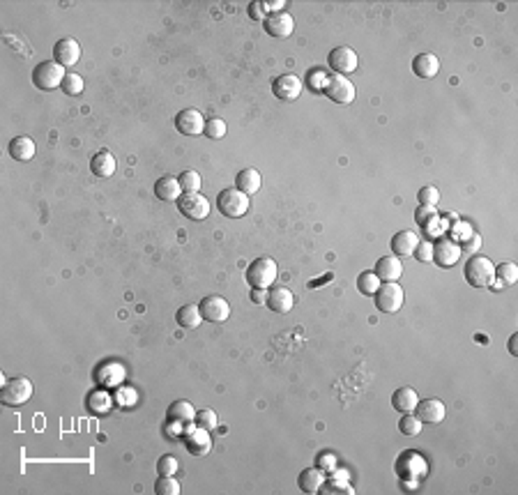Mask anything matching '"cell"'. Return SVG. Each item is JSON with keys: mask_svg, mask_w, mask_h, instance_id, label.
Returning <instances> with one entry per match:
<instances>
[{"mask_svg": "<svg viewBox=\"0 0 518 495\" xmlns=\"http://www.w3.org/2000/svg\"><path fill=\"white\" fill-rule=\"evenodd\" d=\"M276 277H279V268H276V263L270 256H261L256 258L254 263L246 268V283L251 285V288H272L276 283Z\"/></svg>", "mask_w": 518, "mask_h": 495, "instance_id": "1", "label": "cell"}, {"mask_svg": "<svg viewBox=\"0 0 518 495\" xmlns=\"http://www.w3.org/2000/svg\"><path fill=\"white\" fill-rule=\"evenodd\" d=\"M465 281L472 285V288H486V285L493 283L495 279V265L491 263V258L482 256V253H475L470 260L465 263Z\"/></svg>", "mask_w": 518, "mask_h": 495, "instance_id": "2", "label": "cell"}, {"mask_svg": "<svg viewBox=\"0 0 518 495\" xmlns=\"http://www.w3.org/2000/svg\"><path fill=\"white\" fill-rule=\"evenodd\" d=\"M249 196L239 192L237 187H231V189H224L219 196H217V207L219 212L224 214V217H231V219H239L244 217L246 212H249Z\"/></svg>", "mask_w": 518, "mask_h": 495, "instance_id": "3", "label": "cell"}, {"mask_svg": "<svg viewBox=\"0 0 518 495\" xmlns=\"http://www.w3.org/2000/svg\"><path fill=\"white\" fill-rule=\"evenodd\" d=\"M65 67L58 65L55 60H44L33 69V84L40 88V90H55V88L62 86L65 81Z\"/></svg>", "mask_w": 518, "mask_h": 495, "instance_id": "4", "label": "cell"}, {"mask_svg": "<svg viewBox=\"0 0 518 495\" xmlns=\"http://www.w3.org/2000/svg\"><path fill=\"white\" fill-rule=\"evenodd\" d=\"M374 302L378 311H383V314H396L403 307V302H406V293H403V288L396 281H385L376 290Z\"/></svg>", "mask_w": 518, "mask_h": 495, "instance_id": "5", "label": "cell"}, {"mask_svg": "<svg viewBox=\"0 0 518 495\" xmlns=\"http://www.w3.org/2000/svg\"><path fill=\"white\" fill-rule=\"evenodd\" d=\"M33 396V383L26 376L12 378L3 385V392H0V398H3L5 405L10 408H16V405H23L30 401Z\"/></svg>", "mask_w": 518, "mask_h": 495, "instance_id": "6", "label": "cell"}, {"mask_svg": "<svg viewBox=\"0 0 518 495\" xmlns=\"http://www.w3.org/2000/svg\"><path fill=\"white\" fill-rule=\"evenodd\" d=\"M323 92L327 99L337 101V104H350V101H355V86L350 84L346 76L341 74H332L327 76L325 86H323Z\"/></svg>", "mask_w": 518, "mask_h": 495, "instance_id": "7", "label": "cell"}, {"mask_svg": "<svg viewBox=\"0 0 518 495\" xmlns=\"http://www.w3.org/2000/svg\"><path fill=\"white\" fill-rule=\"evenodd\" d=\"M178 210L185 214L187 219H194V221H203L207 219V214H210V201L205 199L203 194H182L178 201Z\"/></svg>", "mask_w": 518, "mask_h": 495, "instance_id": "8", "label": "cell"}, {"mask_svg": "<svg viewBox=\"0 0 518 495\" xmlns=\"http://www.w3.org/2000/svg\"><path fill=\"white\" fill-rule=\"evenodd\" d=\"M461 253H463V249H461V244L454 238L442 236L433 242V260L440 268H452V265H456Z\"/></svg>", "mask_w": 518, "mask_h": 495, "instance_id": "9", "label": "cell"}, {"mask_svg": "<svg viewBox=\"0 0 518 495\" xmlns=\"http://www.w3.org/2000/svg\"><path fill=\"white\" fill-rule=\"evenodd\" d=\"M200 316L207 322H226L231 316V304L224 300L221 295H207L198 302Z\"/></svg>", "mask_w": 518, "mask_h": 495, "instance_id": "10", "label": "cell"}, {"mask_svg": "<svg viewBox=\"0 0 518 495\" xmlns=\"http://www.w3.org/2000/svg\"><path fill=\"white\" fill-rule=\"evenodd\" d=\"M175 129L182 136H200L205 131V118L198 109H182L175 116Z\"/></svg>", "mask_w": 518, "mask_h": 495, "instance_id": "11", "label": "cell"}, {"mask_svg": "<svg viewBox=\"0 0 518 495\" xmlns=\"http://www.w3.org/2000/svg\"><path fill=\"white\" fill-rule=\"evenodd\" d=\"M327 65H330L334 74L346 76V74L355 72L359 60H357V53L350 47H337L330 53V58H327Z\"/></svg>", "mask_w": 518, "mask_h": 495, "instance_id": "12", "label": "cell"}, {"mask_svg": "<svg viewBox=\"0 0 518 495\" xmlns=\"http://www.w3.org/2000/svg\"><path fill=\"white\" fill-rule=\"evenodd\" d=\"M263 28H265V33L276 37V40H286V37L293 35L295 21L288 12H276V14H270L268 18H265Z\"/></svg>", "mask_w": 518, "mask_h": 495, "instance_id": "13", "label": "cell"}, {"mask_svg": "<svg viewBox=\"0 0 518 495\" xmlns=\"http://www.w3.org/2000/svg\"><path fill=\"white\" fill-rule=\"evenodd\" d=\"M272 92L281 101H295L302 94V81L295 74H283L279 79H274Z\"/></svg>", "mask_w": 518, "mask_h": 495, "instance_id": "14", "label": "cell"}, {"mask_svg": "<svg viewBox=\"0 0 518 495\" xmlns=\"http://www.w3.org/2000/svg\"><path fill=\"white\" fill-rule=\"evenodd\" d=\"M185 445H187V449H189V454H194V456H205V454H210V449H212L210 431L198 429V427H196V429L187 427Z\"/></svg>", "mask_w": 518, "mask_h": 495, "instance_id": "15", "label": "cell"}, {"mask_svg": "<svg viewBox=\"0 0 518 495\" xmlns=\"http://www.w3.org/2000/svg\"><path fill=\"white\" fill-rule=\"evenodd\" d=\"M415 415L426 424H440L442 420H445L447 408H445V403H442L440 398L431 396V398H424V401L417 403Z\"/></svg>", "mask_w": 518, "mask_h": 495, "instance_id": "16", "label": "cell"}, {"mask_svg": "<svg viewBox=\"0 0 518 495\" xmlns=\"http://www.w3.org/2000/svg\"><path fill=\"white\" fill-rule=\"evenodd\" d=\"M265 304H268L274 314H288L295 304V297L286 285H272V288H268V300H265Z\"/></svg>", "mask_w": 518, "mask_h": 495, "instance_id": "17", "label": "cell"}, {"mask_svg": "<svg viewBox=\"0 0 518 495\" xmlns=\"http://www.w3.org/2000/svg\"><path fill=\"white\" fill-rule=\"evenodd\" d=\"M53 55H55V62L62 67H72L77 65L79 58H81V44L77 40H60L58 44L53 47Z\"/></svg>", "mask_w": 518, "mask_h": 495, "instance_id": "18", "label": "cell"}, {"mask_svg": "<svg viewBox=\"0 0 518 495\" xmlns=\"http://www.w3.org/2000/svg\"><path fill=\"white\" fill-rule=\"evenodd\" d=\"M166 417H168L170 427H189V424H194L196 410L189 401H175L168 405Z\"/></svg>", "mask_w": 518, "mask_h": 495, "instance_id": "19", "label": "cell"}, {"mask_svg": "<svg viewBox=\"0 0 518 495\" xmlns=\"http://www.w3.org/2000/svg\"><path fill=\"white\" fill-rule=\"evenodd\" d=\"M376 275L378 279L385 283V281H399L401 275H403V265L399 256H383L380 260L376 263Z\"/></svg>", "mask_w": 518, "mask_h": 495, "instance_id": "20", "label": "cell"}, {"mask_svg": "<svg viewBox=\"0 0 518 495\" xmlns=\"http://www.w3.org/2000/svg\"><path fill=\"white\" fill-rule=\"evenodd\" d=\"M389 246L396 256H413L415 249L419 246V238H417L415 231H399L394 238H391Z\"/></svg>", "mask_w": 518, "mask_h": 495, "instance_id": "21", "label": "cell"}, {"mask_svg": "<svg viewBox=\"0 0 518 495\" xmlns=\"http://www.w3.org/2000/svg\"><path fill=\"white\" fill-rule=\"evenodd\" d=\"M155 196L164 203H173L178 201L182 196V187L178 182V177H170V175H164L159 180L155 182Z\"/></svg>", "mask_w": 518, "mask_h": 495, "instance_id": "22", "label": "cell"}, {"mask_svg": "<svg viewBox=\"0 0 518 495\" xmlns=\"http://www.w3.org/2000/svg\"><path fill=\"white\" fill-rule=\"evenodd\" d=\"M417 403H419V396L413 387H399V390L391 394V405H394L396 412L401 415H408V412H415Z\"/></svg>", "mask_w": 518, "mask_h": 495, "instance_id": "23", "label": "cell"}, {"mask_svg": "<svg viewBox=\"0 0 518 495\" xmlns=\"http://www.w3.org/2000/svg\"><path fill=\"white\" fill-rule=\"evenodd\" d=\"M35 141L30 136H14L8 145V152L16 162H30L35 157Z\"/></svg>", "mask_w": 518, "mask_h": 495, "instance_id": "24", "label": "cell"}, {"mask_svg": "<svg viewBox=\"0 0 518 495\" xmlns=\"http://www.w3.org/2000/svg\"><path fill=\"white\" fill-rule=\"evenodd\" d=\"M323 484H325V472L320 470V468H307V470H302L298 477L300 491H305V493L323 491Z\"/></svg>", "mask_w": 518, "mask_h": 495, "instance_id": "25", "label": "cell"}, {"mask_svg": "<svg viewBox=\"0 0 518 495\" xmlns=\"http://www.w3.org/2000/svg\"><path fill=\"white\" fill-rule=\"evenodd\" d=\"M413 72L419 76V79H433V76L440 72L438 55L435 53H419L413 60Z\"/></svg>", "mask_w": 518, "mask_h": 495, "instance_id": "26", "label": "cell"}, {"mask_svg": "<svg viewBox=\"0 0 518 495\" xmlns=\"http://www.w3.org/2000/svg\"><path fill=\"white\" fill-rule=\"evenodd\" d=\"M261 185H263V177L256 168H244L235 175V187L246 196L256 194L258 189H261Z\"/></svg>", "mask_w": 518, "mask_h": 495, "instance_id": "27", "label": "cell"}, {"mask_svg": "<svg viewBox=\"0 0 518 495\" xmlns=\"http://www.w3.org/2000/svg\"><path fill=\"white\" fill-rule=\"evenodd\" d=\"M90 170L97 177H111L116 173V157L109 150H99L90 160Z\"/></svg>", "mask_w": 518, "mask_h": 495, "instance_id": "28", "label": "cell"}, {"mask_svg": "<svg viewBox=\"0 0 518 495\" xmlns=\"http://www.w3.org/2000/svg\"><path fill=\"white\" fill-rule=\"evenodd\" d=\"M175 322H178L180 327H185V329L198 327L200 322H203V316H200L198 304H185V307H180L178 314H175Z\"/></svg>", "mask_w": 518, "mask_h": 495, "instance_id": "29", "label": "cell"}, {"mask_svg": "<svg viewBox=\"0 0 518 495\" xmlns=\"http://www.w3.org/2000/svg\"><path fill=\"white\" fill-rule=\"evenodd\" d=\"M88 408H90V412H94V415H109L113 408V396L102 390L92 392L90 398H88Z\"/></svg>", "mask_w": 518, "mask_h": 495, "instance_id": "30", "label": "cell"}, {"mask_svg": "<svg viewBox=\"0 0 518 495\" xmlns=\"http://www.w3.org/2000/svg\"><path fill=\"white\" fill-rule=\"evenodd\" d=\"M380 279H378V275L376 272H371V270H366V272H362V275L357 277V290L362 295H366V297H374L376 295V290L380 288Z\"/></svg>", "mask_w": 518, "mask_h": 495, "instance_id": "31", "label": "cell"}, {"mask_svg": "<svg viewBox=\"0 0 518 495\" xmlns=\"http://www.w3.org/2000/svg\"><path fill=\"white\" fill-rule=\"evenodd\" d=\"M180 484L173 474H159V479L155 481V493L157 495H180Z\"/></svg>", "mask_w": 518, "mask_h": 495, "instance_id": "32", "label": "cell"}, {"mask_svg": "<svg viewBox=\"0 0 518 495\" xmlns=\"http://www.w3.org/2000/svg\"><path fill=\"white\" fill-rule=\"evenodd\" d=\"M495 277H497V283L502 285H514L518 281V265L514 263H500L495 268Z\"/></svg>", "mask_w": 518, "mask_h": 495, "instance_id": "33", "label": "cell"}, {"mask_svg": "<svg viewBox=\"0 0 518 495\" xmlns=\"http://www.w3.org/2000/svg\"><path fill=\"white\" fill-rule=\"evenodd\" d=\"M194 427L205 429V431H214V429L219 427V417H217V412H214L212 408H203L200 412H196V417H194Z\"/></svg>", "mask_w": 518, "mask_h": 495, "instance_id": "34", "label": "cell"}, {"mask_svg": "<svg viewBox=\"0 0 518 495\" xmlns=\"http://www.w3.org/2000/svg\"><path fill=\"white\" fill-rule=\"evenodd\" d=\"M422 422L419 417L415 415V412H408V415H403L401 417V422H399V431L403 435H410V437H415V435H419L422 433Z\"/></svg>", "mask_w": 518, "mask_h": 495, "instance_id": "35", "label": "cell"}, {"mask_svg": "<svg viewBox=\"0 0 518 495\" xmlns=\"http://www.w3.org/2000/svg\"><path fill=\"white\" fill-rule=\"evenodd\" d=\"M180 187H182V194H196L200 189V175L196 173V170H182L180 177H178Z\"/></svg>", "mask_w": 518, "mask_h": 495, "instance_id": "36", "label": "cell"}, {"mask_svg": "<svg viewBox=\"0 0 518 495\" xmlns=\"http://www.w3.org/2000/svg\"><path fill=\"white\" fill-rule=\"evenodd\" d=\"M62 92L65 94H69V97H77V94H81L83 92V88H86V84H83V79H81L79 74H74V72H67V76H65V81H62Z\"/></svg>", "mask_w": 518, "mask_h": 495, "instance_id": "37", "label": "cell"}, {"mask_svg": "<svg viewBox=\"0 0 518 495\" xmlns=\"http://www.w3.org/2000/svg\"><path fill=\"white\" fill-rule=\"evenodd\" d=\"M203 134L207 138H212V141H219V138L226 136V123L221 118H210L205 120V131Z\"/></svg>", "mask_w": 518, "mask_h": 495, "instance_id": "38", "label": "cell"}, {"mask_svg": "<svg viewBox=\"0 0 518 495\" xmlns=\"http://www.w3.org/2000/svg\"><path fill=\"white\" fill-rule=\"evenodd\" d=\"M180 470V463H178V459L175 456H170V454H164L159 461H157V472L159 474H175Z\"/></svg>", "mask_w": 518, "mask_h": 495, "instance_id": "39", "label": "cell"}, {"mask_svg": "<svg viewBox=\"0 0 518 495\" xmlns=\"http://www.w3.org/2000/svg\"><path fill=\"white\" fill-rule=\"evenodd\" d=\"M417 199H419L422 207H435L438 205V201H440V194H438V189L435 187H422L419 194H417Z\"/></svg>", "mask_w": 518, "mask_h": 495, "instance_id": "40", "label": "cell"}, {"mask_svg": "<svg viewBox=\"0 0 518 495\" xmlns=\"http://www.w3.org/2000/svg\"><path fill=\"white\" fill-rule=\"evenodd\" d=\"M413 256L419 260V263H428V260H433V244L431 242H424V244L419 242V246L415 249Z\"/></svg>", "mask_w": 518, "mask_h": 495, "instance_id": "41", "label": "cell"}, {"mask_svg": "<svg viewBox=\"0 0 518 495\" xmlns=\"http://www.w3.org/2000/svg\"><path fill=\"white\" fill-rule=\"evenodd\" d=\"M315 468H320V470H334L337 468V456L334 454H320L318 461H315Z\"/></svg>", "mask_w": 518, "mask_h": 495, "instance_id": "42", "label": "cell"}, {"mask_svg": "<svg viewBox=\"0 0 518 495\" xmlns=\"http://www.w3.org/2000/svg\"><path fill=\"white\" fill-rule=\"evenodd\" d=\"M461 249L463 251H470V253H477L482 249V236H477V233H472L470 238L463 240V244H461Z\"/></svg>", "mask_w": 518, "mask_h": 495, "instance_id": "43", "label": "cell"}, {"mask_svg": "<svg viewBox=\"0 0 518 495\" xmlns=\"http://www.w3.org/2000/svg\"><path fill=\"white\" fill-rule=\"evenodd\" d=\"M249 16L254 18V21H265V18H268L265 5H263V3H251V5H249Z\"/></svg>", "mask_w": 518, "mask_h": 495, "instance_id": "44", "label": "cell"}, {"mask_svg": "<svg viewBox=\"0 0 518 495\" xmlns=\"http://www.w3.org/2000/svg\"><path fill=\"white\" fill-rule=\"evenodd\" d=\"M265 300H268V290H263V288H251V302L265 304Z\"/></svg>", "mask_w": 518, "mask_h": 495, "instance_id": "45", "label": "cell"}, {"mask_svg": "<svg viewBox=\"0 0 518 495\" xmlns=\"http://www.w3.org/2000/svg\"><path fill=\"white\" fill-rule=\"evenodd\" d=\"M263 5H265V12H270V14H276V12L283 10V5H286V3H283V0H279V3H276V0H268V3H263Z\"/></svg>", "mask_w": 518, "mask_h": 495, "instance_id": "46", "label": "cell"}, {"mask_svg": "<svg viewBox=\"0 0 518 495\" xmlns=\"http://www.w3.org/2000/svg\"><path fill=\"white\" fill-rule=\"evenodd\" d=\"M516 341H518V334H511V339H509V353H511V355H518V351H516Z\"/></svg>", "mask_w": 518, "mask_h": 495, "instance_id": "47", "label": "cell"}, {"mask_svg": "<svg viewBox=\"0 0 518 495\" xmlns=\"http://www.w3.org/2000/svg\"><path fill=\"white\" fill-rule=\"evenodd\" d=\"M330 279H332V275H327V277H323V281H330ZM318 283H320V281H318ZM318 283L311 281V283H309V288H318Z\"/></svg>", "mask_w": 518, "mask_h": 495, "instance_id": "48", "label": "cell"}]
</instances>
